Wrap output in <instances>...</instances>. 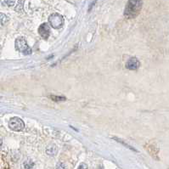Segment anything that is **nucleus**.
<instances>
[{"mask_svg": "<svg viewBox=\"0 0 169 169\" xmlns=\"http://www.w3.org/2000/svg\"><path fill=\"white\" fill-rule=\"evenodd\" d=\"M9 127L11 130L15 132H20L22 131L25 128V123L24 122L19 118V117H12L9 120Z\"/></svg>", "mask_w": 169, "mask_h": 169, "instance_id": "4", "label": "nucleus"}, {"mask_svg": "<svg viewBox=\"0 0 169 169\" xmlns=\"http://www.w3.org/2000/svg\"><path fill=\"white\" fill-rule=\"evenodd\" d=\"M50 98L52 99H54V100H55V101H64V100H66V97H63V96H54V95H52V96H50Z\"/></svg>", "mask_w": 169, "mask_h": 169, "instance_id": "10", "label": "nucleus"}, {"mask_svg": "<svg viewBox=\"0 0 169 169\" xmlns=\"http://www.w3.org/2000/svg\"><path fill=\"white\" fill-rule=\"evenodd\" d=\"M3 3L8 4V6H13L16 3V1H3Z\"/></svg>", "mask_w": 169, "mask_h": 169, "instance_id": "12", "label": "nucleus"}, {"mask_svg": "<svg viewBox=\"0 0 169 169\" xmlns=\"http://www.w3.org/2000/svg\"><path fill=\"white\" fill-rule=\"evenodd\" d=\"M49 22L53 28H60L64 25V18L61 15L54 13L49 17Z\"/></svg>", "mask_w": 169, "mask_h": 169, "instance_id": "3", "label": "nucleus"}, {"mask_svg": "<svg viewBox=\"0 0 169 169\" xmlns=\"http://www.w3.org/2000/svg\"><path fill=\"white\" fill-rule=\"evenodd\" d=\"M38 33L43 39L49 38L50 35V27L48 23H43L38 27Z\"/></svg>", "mask_w": 169, "mask_h": 169, "instance_id": "5", "label": "nucleus"}, {"mask_svg": "<svg viewBox=\"0 0 169 169\" xmlns=\"http://www.w3.org/2000/svg\"><path fill=\"white\" fill-rule=\"evenodd\" d=\"M2 145H3V141L0 139V148H1V146H2Z\"/></svg>", "mask_w": 169, "mask_h": 169, "instance_id": "14", "label": "nucleus"}, {"mask_svg": "<svg viewBox=\"0 0 169 169\" xmlns=\"http://www.w3.org/2000/svg\"><path fill=\"white\" fill-rule=\"evenodd\" d=\"M9 21V17L4 14H0V26H5Z\"/></svg>", "mask_w": 169, "mask_h": 169, "instance_id": "8", "label": "nucleus"}, {"mask_svg": "<svg viewBox=\"0 0 169 169\" xmlns=\"http://www.w3.org/2000/svg\"><path fill=\"white\" fill-rule=\"evenodd\" d=\"M143 2L142 1H128L127 3V6L125 8L124 16L128 18H134L136 17L139 11L141 10Z\"/></svg>", "mask_w": 169, "mask_h": 169, "instance_id": "1", "label": "nucleus"}, {"mask_svg": "<svg viewBox=\"0 0 169 169\" xmlns=\"http://www.w3.org/2000/svg\"><path fill=\"white\" fill-rule=\"evenodd\" d=\"M16 45V49L20 51V53H22L23 55H29L32 54V49L28 46L26 40L24 38H18L16 40L15 43Z\"/></svg>", "mask_w": 169, "mask_h": 169, "instance_id": "2", "label": "nucleus"}, {"mask_svg": "<svg viewBox=\"0 0 169 169\" xmlns=\"http://www.w3.org/2000/svg\"><path fill=\"white\" fill-rule=\"evenodd\" d=\"M34 167V163L32 161H26L23 163V168L24 169H32Z\"/></svg>", "mask_w": 169, "mask_h": 169, "instance_id": "9", "label": "nucleus"}, {"mask_svg": "<svg viewBox=\"0 0 169 169\" xmlns=\"http://www.w3.org/2000/svg\"><path fill=\"white\" fill-rule=\"evenodd\" d=\"M77 169H88V166L85 163H82Z\"/></svg>", "mask_w": 169, "mask_h": 169, "instance_id": "13", "label": "nucleus"}, {"mask_svg": "<svg viewBox=\"0 0 169 169\" xmlns=\"http://www.w3.org/2000/svg\"><path fill=\"white\" fill-rule=\"evenodd\" d=\"M46 152L49 155H55L57 152L56 146L55 145H50V146H49L47 148V150H46Z\"/></svg>", "mask_w": 169, "mask_h": 169, "instance_id": "7", "label": "nucleus"}, {"mask_svg": "<svg viewBox=\"0 0 169 169\" xmlns=\"http://www.w3.org/2000/svg\"><path fill=\"white\" fill-rule=\"evenodd\" d=\"M56 169H66V166H65L64 163L60 162V163H58L57 164Z\"/></svg>", "mask_w": 169, "mask_h": 169, "instance_id": "11", "label": "nucleus"}, {"mask_svg": "<svg viewBox=\"0 0 169 169\" xmlns=\"http://www.w3.org/2000/svg\"><path fill=\"white\" fill-rule=\"evenodd\" d=\"M139 66H140V63L139 59L135 57L130 58L126 63V67L129 70H137L139 67Z\"/></svg>", "mask_w": 169, "mask_h": 169, "instance_id": "6", "label": "nucleus"}]
</instances>
